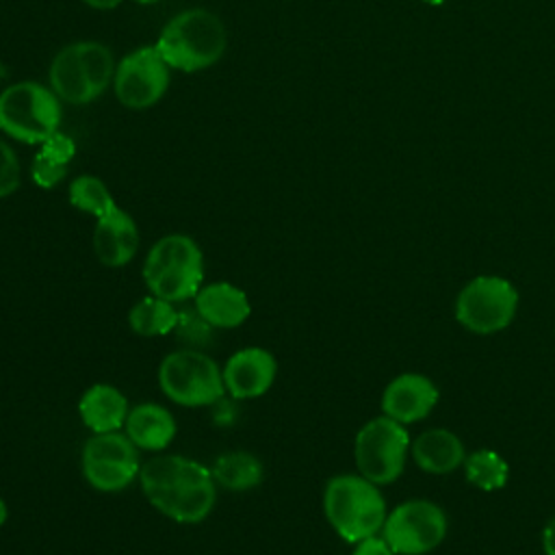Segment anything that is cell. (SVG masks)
I'll list each match as a JSON object with an SVG mask.
<instances>
[{"mask_svg": "<svg viewBox=\"0 0 555 555\" xmlns=\"http://www.w3.org/2000/svg\"><path fill=\"white\" fill-rule=\"evenodd\" d=\"M139 483L154 509L182 525L202 522L217 503L210 468L184 455L150 457L141 464Z\"/></svg>", "mask_w": 555, "mask_h": 555, "instance_id": "1", "label": "cell"}, {"mask_svg": "<svg viewBox=\"0 0 555 555\" xmlns=\"http://www.w3.org/2000/svg\"><path fill=\"white\" fill-rule=\"evenodd\" d=\"M225 46L223 22L206 9H186L173 15L154 43L163 61L182 72H199L215 65L223 56Z\"/></svg>", "mask_w": 555, "mask_h": 555, "instance_id": "2", "label": "cell"}, {"mask_svg": "<svg viewBox=\"0 0 555 555\" xmlns=\"http://www.w3.org/2000/svg\"><path fill=\"white\" fill-rule=\"evenodd\" d=\"M323 512L332 529L351 544L382 533L388 516L379 486L360 473H343L325 483Z\"/></svg>", "mask_w": 555, "mask_h": 555, "instance_id": "3", "label": "cell"}, {"mask_svg": "<svg viewBox=\"0 0 555 555\" xmlns=\"http://www.w3.org/2000/svg\"><path fill=\"white\" fill-rule=\"evenodd\" d=\"M147 291L171 304L189 301L204 286V256L199 245L186 234L160 236L143 262Z\"/></svg>", "mask_w": 555, "mask_h": 555, "instance_id": "4", "label": "cell"}, {"mask_svg": "<svg viewBox=\"0 0 555 555\" xmlns=\"http://www.w3.org/2000/svg\"><path fill=\"white\" fill-rule=\"evenodd\" d=\"M158 386L171 403L182 408L215 405L225 395L221 366L191 347L176 349L160 360Z\"/></svg>", "mask_w": 555, "mask_h": 555, "instance_id": "5", "label": "cell"}, {"mask_svg": "<svg viewBox=\"0 0 555 555\" xmlns=\"http://www.w3.org/2000/svg\"><path fill=\"white\" fill-rule=\"evenodd\" d=\"M61 104L52 89L24 80L0 93V130L22 143H43L59 130Z\"/></svg>", "mask_w": 555, "mask_h": 555, "instance_id": "6", "label": "cell"}, {"mask_svg": "<svg viewBox=\"0 0 555 555\" xmlns=\"http://www.w3.org/2000/svg\"><path fill=\"white\" fill-rule=\"evenodd\" d=\"M410 436L405 425L382 414L360 427L353 442L358 473L377 486L399 479L410 453Z\"/></svg>", "mask_w": 555, "mask_h": 555, "instance_id": "7", "label": "cell"}, {"mask_svg": "<svg viewBox=\"0 0 555 555\" xmlns=\"http://www.w3.org/2000/svg\"><path fill=\"white\" fill-rule=\"evenodd\" d=\"M139 447L121 431L91 434L80 453V468L87 483L100 492H121L139 479Z\"/></svg>", "mask_w": 555, "mask_h": 555, "instance_id": "8", "label": "cell"}, {"mask_svg": "<svg viewBox=\"0 0 555 555\" xmlns=\"http://www.w3.org/2000/svg\"><path fill=\"white\" fill-rule=\"evenodd\" d=\"M518 310V291L499 275L470 280L455 299V319L473 334H494L505 330Z\"/></svg>", "mask_w": 555, "mask_h": 555, "instance_id": "9", "label": "cell"}, {"mask_svg": "<svg viewBox=\"0 0 555 555\" xmlns=\"http://www.w3.org/2000/svg\"><path fill=\"white\" fill-rule=\"evenodd\" d=\"M382 535L397 555H425L444 540L447 514L431 501L412 499L388 512Z\"/></svg>", "mask_w": 555, "mask_h": 555, "instance_id": "10", "label": "cell"}, {"mask_svg": "<svg viewBox=\"0 0 555 555\" xmlns=\"http://www.w3.org/2000/svg\"><path fill=\"white\" fill-rule=\"evenodd\" d=\"M169 65L154 46L126 54L115 69L113 91L117 100L132 111L154 106L167 91Z\"/></svg>", "mask_w": 555, "mask_h": 555, "instance_id": "11", "label": "cell"}, {"mask_svg": "<svg viewBox=\"0 0 555 555\" xmlns=\"http://www.w3.org/2000/svg\"><path fill=\"white\" fill-rule=\"evenodd\" d=\"M225 392L234 399H256L269 392L278 375L275 356L264 347H243L221 366Z\"/></svg>", "mask_w": 555, "mask_h": 555, "instance_id": "12", "label": "cell"}, {"mask_svg": "<svg viewBox=\"0 0 555 555\" xmlns=\"http://www.w3.org/2000/svg\"><path fill=\"white\" fill-rule=\"evenodd\" d=\"M438 403L436 384L421 373L397 375L382 392V414L401 425L425 418Z\"/></svg>", "mask_w": 555, "mask_h": 555, "instance_id": "13", "label": "cell"}, {"mask_svg": "<svg viewBox=\"0 0 555 555\" xmlns=\"http://www.w3.org/2000/svg\"><path fill=\"white\" fill-rule=\"evenodd\" d=\"M139 249V230L134 219L119 206L95 219L93 251L95 258L111 269L128 264Z\"/></svg>", "mask_w": 555, "mask_h": 555, "instance_id": "14", "label": "cell"}, {"mask_svg": "<svg viewBox=\"0 0 555 555\" xmlns=\"http://www.w3.org/2000/svg\"><path fill=\"white\" fill-rule=\"evenodd\" d=\"M195 312L210 325L219 330H232L247 321L251 304L238 286L230 282L204 284L193 297Z\"/></svg>", "mask_w": 555, "mask_h": 555, "instance_id": "15", "label": "cell"}, {"mask_svg": "<svg viewBox=\"0 0 555 555\" xmlns=\"http://www.w3.org/2000/svg\"><path fill=\"white\" fill-rule=\"evenodd\" d=\"M128 412L130 405L126 395L117 386L104 382L89 386L78 401L80 421L91 434L121 431Z\"/></svg>", "mask_w": 555, "mask_h": 555, "instance_id": "16", "label": "cell"}, {"mask_svg": "<svg viewBox=\"0 0 555 555\" xmlns=\"http://www.w3.org/2000/svg\"><path fill=\"white\" fill-rule=\"evenodd\" d=\"M124 434L141 449V451H165L176 438V418L160 403H137L130 408Z\"/></svg>", "mask_w": 555, "mask_h": 555, "instance_id": "17", "label": "cell"}, {"mask_svg": "<svg viewBox=\"0 0 555 555\" xmlns=\"http://www.w3.org/2000/svg\"><path fill=\"white\" fill-rule=\"evenodd\" d=\"M412 460L418 468L431 475H447L455 468H460L466 460V451L462 440L442 427L427 429L416 436L410 444Z\"/></svg>", "mask_w": 555, "mask_h": 555, "instance_id": "18", "label": "cell"}, {"mask_svg": "<svg viewBox=\"0 0 555 555\" xmlns=\"http://www.w3.org/2000/svg\"><path fill=\"white\" fill-rule=\"evenodd\" d=\"M50 87L67 104H89L98 95L87 78L76 43L61 48L50 63Z\"/></svg>", "mask_w": 555, "mask_h": 555, "instance_id": "19", "label": "cell"}, {"mask_svg": "<svg viewBox=\"0 0 555 555\" xmlns=\"http://www.w3.org/2000/svg\"><path fill=\"white\" fill-rule=\"evenodd\" d=\"M210 473L217 486L232 492H245L262 481L264 466L249 451H228L212 462Z\"/></svg>", "mask_w": 555, "mask_h": 555, "instance_id": "20", "label": "cell"}, {"mask_svg": "<svg viewBox=\"0 0 555 555\" xmlns=\"http://www.w3.org/2000/svg\"><path fill=\"white\" fill-rule=\"evenodd\" d=\"M180 323V312L176 306L163 297L145 295L128 312V325L137 336L156 338L171 334Z\"/></svg>", "mask_w": 555, "mask_h": 555, "instance_id": "21", "label": "cell"}, {"mask_svg": "<svg viewBox=\"0 0 555 555\" xmlns=\"http://www.w3.org/2000/svg\"><path fill=\"white\" fill-rule=\"evenodd\" d=\"M462 466H464L466 481L483 492H494V490L503 488L507 481V475H509L505 460L496 451H490V449L473 451L470 455H466Z\"/></svg>", "mask_w": 555, "mask_h": 555, "instance_id": "22", "label": "cell"}, {"mask_svg": "<svg viewBox=\"0 0 555 555\" xmlns=\"http://www.w3.org/2000/svg\"><path fill=\"white\" fill-rule=\"evenodd\" d=\"M69 204L87 215H93L95 219L111 212L117 204L106 189V184L89 173H82L72 180L69 184Z\"/></svg>", "mask_w": 555, "mask_h": 555, "instance_id": "23", "label": "cell"}, {"mask_svg": "<svg viewBox=\"0 0 555 555\" xmlns=\"http://www.w3.org/2000/svg\"><path fill=\"white\" fill-rule=\"evenodd\" d=\"M76 50L95 95H102L111 87L117 69L113 61V52L100 41H78Z\"/></svg>", "mask_w": 555, "mask_h": 555, "instance_id": "24", "label": "cell"}, {"mask_svg": "<svg viewBox=\"0 0 555 555\" xmlns=\"http://www.w3.org/2000/svg\"><path fill=\"white\" fill-rule=\"evenodd\" d=\"M67 173V165L52 160L43 152H37L30 163V178L41 189H54Z\"/></svg>", "mask_w": 555, "mask_h": 555, "instance_id": "25", "label": "cell"}, {"mask_svg": "<svg viewBox=\"0 0 555 555\" xmlns=\"http://www.w3.org/2000/svg\"><path fill=\"white\" fill-rule=\"evenodd\" d=\"M22 180L20 160L13 152V147L0 139V199L15 193Z\"/></svg>", "mask_w": 555, "mask_h": 555, "instance_id": "26", "label": "cell"}, {"mask_svg": "<svg viewBox=\"0 0 555 555\" xmlns=\"http://www.w3.org/2000/svg\"><path fill=\"white\" fill-rule=\"evenodd\" d=\"M39 152H43L46 156H50L52 160H56V163H63V165H69V160L74 158V154H76V143L67 137V134H63V132H54V134H50L43 143H41V150Z\"/></svg>", "mask_w": 555, "mask_h": 555, "instance_id": "27", "label": "cell"}, {"mask_svg": "<svg viewBox=\"0 0 555 555\" xmlns=\"http://www.w3.org/2000/svg\"><path fill=\"white\" fill-rule=\"evenodd\" d=\"M351 555H397V553L390 548V544L384 540V535L377 533V535L356 542Z\"/></svg>", "mask_w": 555, "mask_h": 555, "instance_id": "28", "label": "cell"}, {"mask_svg": "<svg viewBox=\"0 0 555 555\" xmlns=\"http://www.w3.org/2000/svg\"><path fill=\"white\" fill-rule=\"evenodd\" d=\"M542 548H544V555H555V516L546 522L542 531Z\"/></svg>", "mask_w": 555, "mask_h": 555, "instance_id": "29", "label": "cell"}, {"mask_svg": "<svg viewBox=\"0 0 555 555\" xmlns=\"http://www.w3.org/2000/svg\"><path fill=\"white\" fill-rule=\"evenodd\" d=\"M85 4L93 7V9H100V11H108V9H115L121 0H82Z\"/></svg>", "mask_w": 555, "mask_h": 555, "instance_id": "30", "label": "cell"}, {"mask_svg": "<svg viewBox=\"0 0 555 555\" xmlns=\"http://www.w3.org/2000/svg\"><path fill=\"white\" fill-rule=\"evenodd\" d=\"M7 518H9V505H7V501L0 494V527L7 522Z\"/></svg>", "mask_w": 555, "mask_h": 555, "instance_id": "31", "label": "cell"}, {"mask_svg": "<svg viewBox=\"0 0 555 555\" xmlns=\"http://www.w3.org/2000/svg\"><path fill=\"white\" fill-rule=\"evenodd\" d=\"M423 2H427V4H434V7H438V4H442V2H447V0H423Z\"/></svg>", "mask_w": 555, "mask_h": 555, "instance_id": "32", "label": "cell"}, {"mask_svg": "<svg viewBox=\"0 0 555 555\" xmlns=\"http://www.w3.org/2000/svg\"><path fill=\"white\" fill-rule=\"evenodd\" d=\"M134 2H139V4H152V2H156V0H134Z\"/></svg>", "mask_w": 555, "mask_h": 555, "instance_id": "33", "label": "cell"}]
</instances>
